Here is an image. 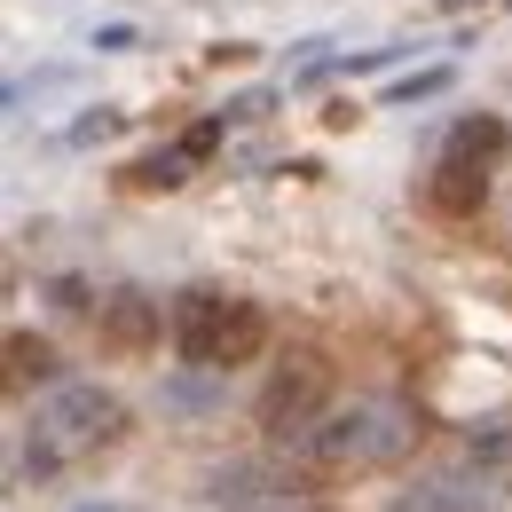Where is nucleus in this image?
I'll return each instance as SVG.
<instances>
[{
  "mask_svg": "<svg viewBox=\"0 0 512 512\" xmlns=\"http://www.w3.org/2000/svg\"><path fill=\"white\" fill-rule=\"evenodd\" d=\"M95 323H103V347H119V355H150L158 331H174V316H158V300H142V292H111Z\"/></svg>",
  "mask_w": 512,
  "mask_h": 512,
  "instance_id": "39448f33",
  "label": "nucleus"
},
{
  "mask_svg": "<svg viewBox=\"0 0 512 512\" xmlns=\"http://www.w3.org/2000/svg\"><path fill=\"white\" fill-rule=\"evenodd\" d=\"M426 197H434V213H473V205L489 197V166H481V158H457V150H442V166H434Z\"/></svg>",
  "mask_w": 512,
  "mask_h": 512,
  "instance_id": "423d86ee",
  "label": "nucleus"
},
{
  "mask_svg": "<svg viewBox=\"0 0 512 512\" xmlns=\"http://www.w3.org/2000/svg\"><path fill=\"white\" fill-rule=\"evenodd\" d=\"M190 150H182V142H166V150H150V158H142V166H134V190H182V182H190Z\"/></svg>",
  "mask_w": 512,
  "mask_h": 512,
  "instance_id": "6e6552de",
  "label": "nucleus"
},
{
  "mask_svg": "<svg viewBox=\"0 0 512 512\" xmlns=\"http://www.w3.org/2000/svg\"><path fill=\"white\" fill-rule=\"evenodd\" d=\"M134 40H142L134 24H95V48H103V56H127Z\"/></svg>",
  "mask_w": 512,
  "mask_h": 512,
  "instance_id": "9b49d317",
  "label": "nucleus"
},
{
  "mask_svg": "<svg viewBox=\"0 0 512 512\" xmlns=\"http://www.w3.org/2000/svg\"><path fill=\"white\" fill-rule=\"evenodd\" d=\"M127 426L134 418H127V402H119L111 386H95V379L48 386V402L24 418V473H32V481H64L71 465L119 449Z\"/></svg>",
  "mask_w": 512,
  "mask_h": 512,
  "instance_id": "f257e3e1",
  "label": "nucleus"
},
{
  "mask_svg": "<svg viewBox=\"0 0 512 512\" xmlns=\"http://www.w3.org/2000/svg\"><path fill=\"white\" fill-rule=\"evenodd\" d=\"M8 371H16V379H48V371H56L48 339H32V331H8Z\"/></svg>",
  "mask_w": 512,
  "mask_h": 512,
  "instance_id": "9d476101",
  "label": "nucleus"
},
{
  "mask_svg": "<svg viewBox=\"0 0 512 512\" xmlns=\"http://www.w3.org/2000/svg\"><path fill=\"white\" fill-rule=\"evenodd\" d=\"M268 347V316L237 292H182L174 300V355L197 371H237Z\"/></svg>",
  "mask_w": 512,
  "mask_h": 512,
  "instance_id": "7ed1b4c3",
  "label": "nucleus"
},
{
  "mask_svg": "<svg viewBox=\"0 0 512 512\" xmlns=\"http://www.w3.org/2000/svg\"><path fill=\"white\" fill-rule=\"evenodd\" d=\"M79 512H111V505H79Z\"/></svg>",
  "mask_w": 512,
  "mask_h": 512,
  "instance_id": "ddd939ff",
  "label": "nucleus"
},
{
  "mask_svg": "<svg viewBox=\"0 0 512 512\" xmlns=\"http://www.w3.org/2000/svg\"><path fill=\"white\" fill-rule=\"evenodd\" d=\"M323 410H331V363H323L316 347H292V355L268 371V386H260V426H268L276 442H300Z\"/></svg>",
  "mask_w": 512,
  "mask_h": 512,
  "instance_id": "20e7f679",
  "label": "nucleus"
},
{
  "mask_svg": "<svg viewBox=\"0 0 512 512\" xmlns=\"http://www.w3.org/2000/svg\"><path fill=\"white\" fill-rule=\"evenodd\" d=\"M449 150H457V158H481V166H505L512 127L497 119V111H465V119L449 127Z\"/></svg>",
  "mask_w": 512,
  "mask_h": 512,
  "instance_id": "0eeeda50",
  "label": "nucleus"
},
{
  "mask_svg": "<svg viewBox=\"0 0 512 512\" xmlns=\"http://www.w3.org/2000/svg\"><path fill=\"white\" fill-rule=\"evenodd\" d=\"M410 442H418V418L402 402H331L292 449L316 473H386L410 457Z\"/></svg>",
  "mask_w": 512,
  "mask_h": 512,
  "instance_id": "f03ea898",
  "label": "nucleus"
},
{
  "mask_svg": "<svg viewBox=\"0 0 512 512\" xmlns=\"http://www.w3.org/2000/svg\"><path fill=\"white\" fill-rule=\"evenodd\" d=\"M56 308H71V316H87L95 300H87V284H79V276H64V284H56Z\"/></svg>",
  "mask_w": 512,
  "mask_h": 512,
  "instance_id": "f8f14e48",
  "label": "nucleus"
},
{
  "mask_svg": "<svg viewBox=\"0 0 512 512\" xmlns=\"http://www.w3.org/2000/svg\"><path fill=\"white\" fill-rule=\"evenodd\" d=\"M449 79H457L449 64H434V71H402V79L386 87V103H434V95H449Z\"/></svg>",
  "mask_w": 512,
  "mask_h": 512,
  "instance_id": "1a4fd4ad",
  "label": "nucleus"
}]
</instances>
